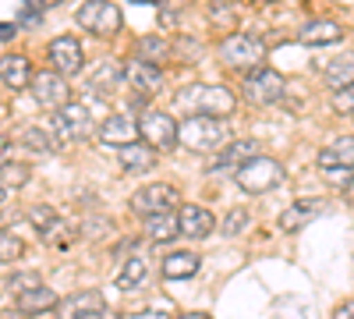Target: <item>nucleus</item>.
<instances>
[{"mask_svg": "<svg viewBox=\"0 0 354 319\" xmlns=\"http://www.w3.org/2000/svg\"><path fill=\"white\" fill-rule=\"evenodd\" d=\"M177 103L181 110H188V118L195 113H205V118H230L238 110V96H234L227 85H209V82H192L177 93Z\"/></svg>", "mask_w": 354, "mask_h": 319, "instance_id": "1", "label": "nucleus"}, {"mask_svg": "<svg viewBox=\"0 0 354 319\" xmlns=\"http://www.w3.org/2000/svg\"><path fill=\"white\" fill-rule=\"evenodd\" d=\"M230 142L223 118H205V113H195V118L181 121V146L192 153H220Z\"/></svg>", "mask_w": 354, "mask_h": 319, "instance_id": "2", "label": "nucleus"}, {"mask_svg": "<svg viewBox=\"0 0 354 319\" xmlns=\"http://www.w3.org/2000/svg\"><path fill=\"white\" fill-rule=\"evenodd\" d=\"M75 21H78L82 33L96 36V39L117 36V33H121V25H124L121 8H117L113 0H85V4L75 11Z\"/></svg>", "mask_w": 354, "mask_h": 319, "instance_id": "3", "label": "nucleus"}, {"mask_svg": "<svg viewBox=\"0 0 354 319\" xmlns=\"http://www.w3.org/2000/svg\"><path fill=\"white\" fill-rule=\"evenodd\" d=\"M234 181H238V188L248 192V195H266L283 181V167H280V160L259 153L255 160H248L234 170Z\"/></svg>", "mask_w": 354, "mask_h": 319, "instance_id": "4", "label": "nucleus"}, {"mask_svg": "<svg viewBox=\"0 0 354 319\" xmlns=\"http://www.w3.org/2000/svg\"><path fill=\"white\" fill-rule=\"evenodd\" d=\"M283 93H287V82L277 68L259 64V68L245 71V78H241V96L255 107H273L283 100Z\"/></svg>", "mask_w": 354, "mask_h": 319, "instance_id": "5", "label": "nucleus"}, {"mask_svg": "<svg viewBox=\"0 0 354 319\" xmlns=\"http://www.w3.org/2000/svg\"><path fill=\"white\" fill-rule=\"evenodd\" d=\"M138 131H142V142H149L160 153H170L174 146H181V125L163 110H142L138 113Z\"/></svg>", "mask_w": 354, "mask_h": 319, "instance_id": "6", "label": "nucleus"}, {"mask_svg": "<svg viewBox=\"0 0 354 319\" xmlns=\"http://www.w3.org/2000/svg\"><path fill=\"white\" fill-rule=\"evenodd\" d=\"M266 57V46L259 36H248V33H230L223 43H220V61L234 71H252L262 64Z\"/></svg>", "mask_w": 354, "mask_h": 319, "instance_id": "7", "label": "nucleus"}, {"mask_svg": "<svg viewBox=\"0 0 354 319\" xmlns=\"http://www.w3.org/2000/svg\"><path fill=\"white\" fill-rule=\"evenodd\" d=\"M53 131L61 138H71V142H82L88 135H96V121H93V110H88L85 103H68L53 113Z\"/></svg>", "mask_w": 354, "mask_h": 319, "instance_id": "8", "label": "nucleus"}, {"mask_svg": "<svg viewBox=\"0 0 354 319\" xmlns=\"http://www.w3.org/2000/svg\"><path fill=\"white\" fill-rule=\"evenodd\" d=\"M28 89H32V100L43 110H53V113L71 103V85H68L64 75H57V71H36V78H32Z\"/></svg>", "mask_w": 354, "mask_h": 319, "instance_id": "9", "label": "nucleus"}, {"mask_svg": "<svg viewBox=\"0 0 354 319\" xmlns=\"http://www.w3.org/2000/svg\"><path fill=\"white\" fill-rule=\"evenodd\" d=\"M131 210L138 217H153V213H163V210H181V195H177L174 185L156 181V185H145L131 195Z\"/></svg>", "mask_w": 354, "mask_h": 319, "instance_id": "10", "label": "nucleus"}, {"mask_svg": "<svg viewBox=\"0 0 354 319\" xmlns=\"http://www.w3.org/2000/svg\"><path fill=\"white\" fill-rule=\"evenodd\" d=\"M50 64H53L57 75H64V78L82 75V68H85L82 39H78V36H57V39L50 43Z\"/></svg>", "mask_w": 354, "mask_h": 319, "instance_id": "11", "label": "nucleus"}, {"mask_svg": "<svg viewBox=\"0 0 354 319\" xmlns=\"http://www.w3.org/2000/svg\"><path fill=\"white\" fill-rule=\"evenodd\" d=\"M96 135H100L103 146H117V149H124V146H131V142L142 138L138 118H131V113H110V118H103Z\"/></svg>", "mask_w": 354, "mask_h": 319, "instance_id": "12", "label": "nucleus"}, {"mask_svg": "<svg viewBox=\"0 0 354 319\" xmlns=\"http://www.w3.org/2000/svg\"><path fill=\"white\" fill-rule=\"evenodd\" d=\"M32 78H36V71H32V61H28L25 53H4L0 57V82H4L8 93L28 89Z\"/></svg>", "mask_w": 354, "mask_h": 319, "instance_id": "13", "label": "nucleus"}, {"mask_svg": "<svg viewBox=\"0 0 354 319\" xmlns=\"http://www.w3.org/2000/svg\"><path fill=\"white\" fill-rule=\"evenodd\" d=\"M28 220H32V227L39 230V235H43L46 241H53L57 248H68L64 241L71 238V230H68L64 217L57 213L53 206H32V210H28Z\"/></svg>", "mask_w": 354, "mask_h": 319, "instance_id": "14", "label": "nucleus"}, {"mask_svg": "<svg viewBox=\"0 0 354 319\" xmlns=\"http://www.w3.org/2000/svg\"><path fill=\"white\" fill-rule=\"evenodd\" d=\"M298 39H301V46H308V50L333 46V43H340V39H344V28H340L333 18H312V21H305V25H301Z\"/></svg>", "mask_w": 354, "mask_h": 319, "instance_id": "15", "label": "nucleus"}, {"mask_svg": "<svg viewBox=\"0 0 354 319\" xmlns=\"http://www.w3.org/2000/svg\"><path fill=\"white\" fill-rule=\"evenodd\" d=\"M124 82L138 96H156L163 89V71L156 64H145V61H131L124 64Z\"/></svg>", "mask_w": 354, "mask_h": 319, "instance_id": "16", "label": "nucleus"}, {"mask_svg": "<svg viewBox=\"0 0 354 319\" xmlns=\"http://www.w3.org/2000/svg\"><path fill=\"white\" fill-rule=\"evenodd\" d=\"M262 149H259V142L255 138H238V142H227V146L216 153V160L209 163V170H238L241 163L255 160Z\"/></svg>", "mask_w": 354, "mask_h": 319, "instance_id": "17", "label": "nucleus"}, {"mask_svg": "<svg viewBox=\"0 0 354 319\" xmlns=\"http://www.w3.org/2000/svg\"><path fill=\"white\" fill-rule=\"evenodd\" d=\"M177 217H181V235L185 238H209L213 235V227H216V220H213V213L205 210V206H195V202H185L181 210H177Z\"/></svg>", "mask_w": 354, "mask_h": 319, "instance_id": "18", "label": "nucleus"}, {"mask_svg": "<svg viewBox=\"0 0 354 319\" xmlns=\"http://www.w3.org/2000/svg\"><path fill=\"white\" fill-rule=\"evenodd\" d=\"M15 309L21 312V316H43V312H57L61 309V298H57L50 287H28V291H21L18 295V302H15Z\"/></svg>", "mask_w": 354, "mask_h": 319, "instance_id": "19", "label": "nucleus"}, {"mask_svg": "<svg viewBox=\"0 0 354 319\" xmlns=\"http://www.w3.org/2000/svg\"><path fill=\"white\" fill-rule=\"evenodd\" d=\"M177 235H181V217H177V210H163V213H153L145 217V238L149 241H174Z\"/></svg>", "mask_w": 354, "mask_h": 319, "instance_id": "20", "label": "nucleus"}, {"mask_svg": "<svg viewBox=\"0 0 354 319\" xmlns=\"http://www.w3.org/2000/svg\"><path fill=\"white\" fill-rule=\"evenodd\" d=\"M319 167L322 170H354V135L337 138L333 146H326L319 153Z\"/></svg>", "mask_w": 354, "mask_h": 319, "instance_id": "21", "label": "nucleus"}, {"mask_svg": "<svg viewBox=\"0 0 354 319\" xmlns=\"http://www.w3.org/2000/svg\"><path fill=\"white\" fill-rule=\"evenodd\" d=\"M156 153L160 149H153L149 142H131V146H124L121 149V167L128 170V174H145V170H153L156 167Z\"/></svg>", "mask_w": 354, "mask_h": 319, "instance_id": "22", "label": "nucleus"}, {"mask_svg": "<svg viewBox=\"0 0 354 319\" xmlns=\"http://www.w3.org/2000/svg\"><path fill=\"white\" fill-rule=\"evenodd\" d=\"M322 78H326V85L333 93H344L354 85V53H337L333 61L326 64V71H322Z\"/></svg>", "mask_w": 354, "mask_h": 319, "instance_id": "23", "label": "nucleus"}, {"mask_svg": "<svg viewBox=\"0 0 354 319\" xmlns=\"http://www.w3.org/2000/svg\"><path fill=\"white\" fill-rule=\"evenodd\" d=\"M198 273V255L195 252H170L160 266L163 280H192Z\"/></svg>", "mask_w": 354, "mask_h": 319, "instance_id": "24", "label": "nucleus"}, {"mask_svg": "<svg viewBox=\"0 0 354 319\" xmlns=\"http://www.w3.org/2000/svg\"><path fill=\"white\" fill-rule=\"evenodd\" d=\"M322 213V199H301V202H294V206H287L283 210V217H280V230H298V227H305L308 220H315Z\"/></svg>", "mask_w": 354, "mask_h": 319, "instance_id": "25", "label": "nucleus"}, {"mask_svg": "<svg viewBox=\"0 0 354 319\" xmlns=\"http://www.w3.org/2000/svg\"><path fill=\"white\" fill-rule=\"evenodd\" d=\"M100 309H106V302H103V295L100 291H75L71 298H64L61 302V319H78V316H85V312H100Z\"/></svg>", "mask_w": 354, "mask_h": 319, "instance_id": "26", "label": "nucleus"}, {"mask_svg": "<svg viewBox=\"0 0 354 319\" xmlns=\"http://www.w3.org/2000/svg\"><path fill=\"white\" fill-rule=\"evenodd\" d=\"M174 57V46L163 39V36H142L138 43H135V61H145V64H163V61H170Z\"/></svg>", "mask_w": 354, "mask_h": 319, "instance_id": "27", "label": "nucleus"}, {"mask_svg": "<svg viewBox=\"0 0 354 319\" xmlns=\"http://www.w3.org/2000/svg\"><path fill=\"white\" fill-rule=\"evenodd\" d=\"M121 82H124V68L117 61H100L93 68V75H88V85H93L96 93H110L113 85H121Z\"/></svg>", "mask_w": 354, "mask_h": 319, "instance_id": "28", "label": "nucleus"}, {"mask_svg": "<svg viewBox=\"0 0 354 319\" xmlns=\"http://www.w3.org/2000/svg\"><path fill=\"white\" fill-rule=\"evenodd\" d=\"M145 280H149V266H145V259H138V255H131L121 266V273H117V287H121V291H138Z\"/></svg>", "mask_w": 354, "mask_h": 319, "instance_id": "29", "label": "nucleus"}, {"mask_svg": "<svg viewBox=\"0 0 354 319\" xmlns=\"http://www.w3.org/2000/svg\"><path fill=\"white\" fill-rule=\"evenodd\" d=\"M57 131H46V128H39V125H28L25 131H21V142L28 149H36V153H57L61 149V142L53 138Z\"/></svg>", "mask_w": 354, "mask_h": 319, "instance_id": "30", "label": "nucleus"}, {"mask_svg": "<svg viewBox=\"0 0 354 319\" xmlns=\"http://www.w3.org/2000/svg\"><path fill=\"white\" fill-rule=\"evenodd\" d=\"M0 181H4V195H11V192L25 188V181H28V167H25V163L8 160L4 167H0Z\"/></svg>", "mask_w": 354, "mask_h": 319, "instance_id": "31", "label": "nucleus"}, {"mask_svg": "<svg viewBox=\"0 0 354 319\" xmlns=\"http://www.w3.org/2000/svg\"><path fill=\"white\" fill-rule=\"evenodd\" d=\"M209 25L213 28H230L234 25V4H227V0H213L209 4Z\"/></svg>", "mask_w": 354, "mask_h": 319, "instance_id": "32", "label": "nucleus"}, {"mask_svg": "<svg viewBox=\"0 0 354 319\" xmlns=\"http://www.w3.org/2000/svg\"><path fill=\"white\" fill-rule=\"evenodd\" d=\"M18 255H21V241L11 235V230H4V235H0V259H4V266H11Z\"/></svg>", "mask_w": 354, "mask_h": 319, "instance_id": "33", "label": "nucleus"}, {"mask_svg": "<svg viewBox=\"0 0 354 319\" xmlns=\"http://www.w3.org/2000/svg\"><path fill=\"white\" fill-rule=\"evenodd\" d=\"M18 18H21V25H39L43 21L39 0H18Z\"/></svg>", "mask_w": 354, "mask_h": 319, "instance_id": "34", "label": "nucleus"}, {"mask_svg": "<svg viewBox=\"0 0 354 319\" xmlns=\"http://www.w3.org/2000/svg\"><path fill=\"white\" fill-rule=\"evenodd\" d=\"M245 227H248V213L245 210H230L227 220L220 224V230H223V235H230V238L238 235V230H245Z\"/></svg>", "mask_w": 354, "mask_h": 319, "instance_id": "35", "label": "nucleus"}, {"mask_svg": "<svg viewBox=\"0 0 354 319\" xmlns=\"http://www.w3.org/2000/svg\"><path fill=\"white\" fill-rule=\"evenodd\" d=\"M174 57H177V61H198V57H202V46H198L195 39H177Z\"/></svg>", "mask_w": 354, "mask_h": 319, "instance_id": "36", "label": "nucleus"}, {"mask_svg": "<svg viewBox=\"0 0 354 319\" xmlns=\"http://www.w3.org/2000/svg\"><path fill=\"white\" fill-rule=\"evenodd\" d=\"M337 113H354V85L344 93H337Z\"/></svg>", "mask_w": 354, "mask_h": 319, "instance_id": "37", "label": "nucleus"}, {"mask_svg": "<svg viewBox=\"0 0 354 319\" xmlns=\"http://www.w3.org/2000/svg\"><path fill=\"white\" fill-rule=\"evenodd\" d=\"M8 284H18L21 291H28V287H39V277H36V273H18V277H11ZM21 291H18V295H21Z\"/></svg>", "mask_w": 354, "mask_h": 319, "instance_id": "38", "label": "nucleus"}, {"mask_svg": "<svg viewBox=\"0 0 354 319\" xmlns=\"http://www.w3.org/2000/svg\"><path fill=\"white\" fill-rule=\"evenodd\" d=\"M330 319H354V298H351V302H340Z\"/></svg>", "mask_w": 354, "mask_h": 319, "instance_id": "39", "label": "nucleus"}, {"mask_svg": "<svg viewBox=\"0 0 354 319\" xmlns=\"http://www.w3.org/2000/svg\"><path fill=\"white\" fill-rule=\"evenodd\" d=\"M15 33H18V21H4V25H0V43H11L15 39Z\"/></svg>", "mask_w": 354, "mask_h": 319, "instance_id": "40", "label": "nucleus"}, {"mask_svg": "<svg viewBox=\"0 0 354 319\" xmlns=\"http://www.w3.org/2000/svg\"><path fill=\"white\" fill-rule=\"evenodd\" d=\"M124 319H170V316L167 312H156V309H142V312H131Z\"/></svg>", "mask_w": 354, "mask_h": 319, "instance_id": "41", "label": "nucleus"}, {"mask_svg": "<svg viewBox=\"0 0 354 319\" xmlns=\"http://www.w3.org/2000/svg\"><path fill=\"white\" fill-rule=\"evenodd\" d=\"M78 319H113L106 309H100V312H85V316H78Z\"/></svg>", "mask_w": 354, "mask_h": 319, "instance_id": "42", "label": "nucleus"}, {"mask_svg": "<svg viewBox=\"0 0 354 319\" xmlns=\"http://www.w3.org/2000/svg\"><path fill=\"white\" fill-rule=\"evenodd\" d=\"M57 4H64V0H39V8H43V11H50V8H57Z\"/></svg>", "mask_w": 354, "mask_h": 319, "instance_id": "43", "label": "nucleus"}, {"mask_svg": "<svg viewBox=\"0 0 354 319\" xmlns=\"http://www.w3.org/2000/svg\"><path fill=\"white\" fill-rule=\"evenodd\" d=\"M131 4H156V0H131Z\"/></svg>", "mask_w": 354, "mask_h": 319, "instance_id": "44", "label": "nucleus"}, {"mask_svg": "<svg viewBox=\"0 0 354 319\" xmlns=\"http://www.w3.org/2000/svg\"><path fill=\"white\" fill-rule=\"evenodd\" d=\"M255 4H280V0H255Z\"/></svg>", "mask_w": 354, "mask_h": 319, "instance_id": "45", "label": "nucleus"}, {"mask_svg": "<svg viewBox=\"0 0 354 319\" xmlns=\"http://www.w3.org/2000/svg\"><path fill=\"white\" fill-rule=\"evenodd\" d=\"M4 319H11V312H4Z\"/></svg>", "mask_w": 354, "mask_h": 319, "instance_id": "46", "label": "nucleus"}]
</instances>
